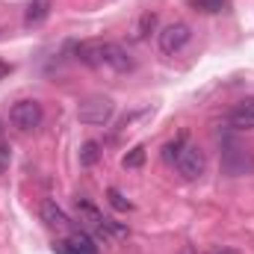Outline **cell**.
Wrapping results in <instances>:
<instances>
[{
    "label": "cell",
    "instance_id": "1",
    "mask_svg": "<svg viewBox=\"0 0 254 254\" xmlns=\"http://www.w3.org/2000/svg\"><path fill=\"white\" fill-rule=\"evenodd\" d=\"M77 60L83 65H92V68H101V65H107L113 71H130L133 68L127 48L119 42H83V45H77Z\"/></svg>",
    "mask_w": 254,
    "mask_h": 254
},
{
    "label": "cell",
    "instance_id": "2",
    "mask_svg": "<svg viewBox=\"0 0 254 254\" xmlns=\"http://www.w3.org/2000/svg\"><path fill=\"white\" fill-rule=\"evenodd\" d=\"M113 116H116V104H113V98H104V95H92V98H86V101L77 107L80 125H89V127L110 125Z\"/></svg>",
    "mask_w": 254,
    "mask_h": 254
},
{
    "label": "cell",
    "instance_id": "3",
    "mask_svg": "<svg viewBox=\"0 0 254 254\" xmlns=\"http://www.w3.org/2000/svg\"><path fill=\"white\" fill-rule=\"evenodd\" d=\"M190 42H192V27L190 24H184V21H175V24L163 27L160 36H157V45H160V51H163L166 57L181 54Z\"/></svg>",
    "mask_w": 254,
    "mask_h": 254
},
{
    "label": "cell",
    "instance_id": "4",
    "mask_svg": "<svg viewBox=\"0 0 254 254\" xmlns=\"http://www.w3.org/2000/svg\"><path fill=\"white\" fill-rule=\"evenodd\" d=\"M222 172L231 175V178L249 175V172H254V157L246 148H240L237 142H228L225 151H222Z\"/></svg>",
    "mask_w": 254,
    "mask_h": 254
},
{
    "label": "cell",
    "instance_id": "5",
    "mask_svg": "<svg viewBox=\"0 0 254 254\" xmlns=\"http://www.w3.org/2000/svg\"><path fill=\"white\" fill-rule=\"evenodd\" d=\"M175 166H178V175L184 181H198L204 175V169H207V157H204V151L198 145L187 142L184 151H181V157L175 160Z\"/></svg>",
    "mask_w": 254,
    "mask_h": 254
},
{
    "label": "cell",
    "instance_id": "6",
    "mask_svg": "<svg viewBox=\"0 0 254 254\" xmlns=\"http://www.w3.org/2000/svg\"><path fill=\"white\" fill-rule=\"evenodd\" d=\"M42 119H45V110H42V104L39 101H18L12 110H9V122L18 127V130H24V133H30V130H36V127L42 125Z\"/></svg>",
    "mask_w": 254,
    "mask_h": 254
},
{
    "label": "cell",
    "instance_id": "7",
    "mask_svg": "<svg viewBox=\"0 0 254 254\" xmlns=\"http://www.w3.org/2000/svg\"><path fill=\"white\" fill-rule=\"evenodd\" d=\"M57 254H98V243L86 234V231H74L65 243H57L54 246Z\"/></svg>",
    "mask_w": 254,
    "mask_h": 254
},
{
    "label": "cell",
    "instance_id": "8",
    "mask_svg": "<svg viewBox=\"0 0 254 254\" xmlns=\"http://www.w3.org/2000/svg\"><path fill=\"white\" fill-rule=\"evenodd\" d=\"M39 213H42V222H45L48 228H68V225H71V219L65 216V210L57 201H51V198L42 201V210H39Z\"/></svg>",
    "mask_w": 254,
    "mask_h": 254
},
{
    "label": "cell",
    "instance_id": "9",
    "mask_svg": "<svg viewBox=\"0 0 254 254\" xmlns=\"http://www.w3.org/2000/svg\"><path fill=\"white\" fill-rule=\"evenodd\" d=\"M228 122L237 127V130H252L254 127V98L252 101H243L237 110H231Z\"/></svg>",
    "mask_w": 254,
    "mask_h": 254
},
{
    "label": "cell",
    "instance_id": "10",
    "mask_svg": "<svg viewBox=\"0 0 254 254\" xmlns=\"http://www.w3.org/2000/svg\"><path fill=\"white\" fill-rule=\"evenodd\" d=\"M74 207H77L80 219H83V222H89L92 228H98V225L104 222V213H101V210H98L92 201H86V198H77V201H74Z\"/></svg>",
    "mask_w": 254,
    "mask_h": 254
},
{
    "label": "cell",
    "instance_id": "11",
    "mask_svg": "<svg viewBox=\"0 0 254 254\" xmlns=\"http://www.w3.org/2000/svg\"><path fill=\"white\" fill-rule=\"evenodd\" d=\"M101 154H104V151H101V142L89 139V142L80 148V166H83V169H92V166L101 160Z\"/></svg>",
    "mask_w": 254,
    "mask_h": 254
},
{
    "label": "cell",
    "instance_id": "12",
    "mask_svg": "<svg viewBox=\"0 0 254 254\" xmlns=\"http://www.w3.org/2000/svg\"><path fill=\"white\" fill-rule=\"evenodd\" d=\"M184 145H187V133H181L178 139H172V142H166V145H163V160H166V163H175V160L181 157V151H184Z\"/></svg>",
    "mask_w": 254,
    "mask_h": 254
},
{
    "label": "cell",
    "instance_id": "13",
    "mask_svg": "<svg viewBox=\"0 0 254 254\" xmlns=\"http://www.w3.org/2000/svg\"><path fill=\"white\" fill-rule=\"evenodd\" d=\"M122 166H125V169H142V166H145V145L130 148L125 157H122Z\"/></svg>",
    "mask_w": 254,
    "mask_h": 254
},
{
    "label": "cell",
    "instance_id": "14",
    "mask_svg": "<svg viewBox=\"0 0 254 254\" xmlns=\"http://www.w3.org/2000/svg\"><path fill=\"white\" fill-rule=\"evenodd\" d=\"M190 6L195 12H207V15H213V12H222L225 6H228V0H190Z\"/></svg>",
    "mask_w": 254,
    "mask_h": 254
},
{
    "label": "cell",
    "instance_id": "15",
    "mask_svg": "<svg viewBox=\"0 0 254 254\" xmlns=\"http://www.w3.org/2000/svg\"><path fill=\"white\" fill-rule=\"evenodd\" d=\"M154 27H157V15L154 12H145L139 18V24H136V39H145L148 33H154Z\"/></svg>",
    "mask_w": 254,
    "mask_h": 254
},
{
    "label": "cell",
    "instance_id": "16",
    "mask_svg": "<svg viewBox=\"0 0 254 254\" xmlns=\"http://www.w3.org/2000/svg\"><path fill=\"white\" fill-rule=\"evenodd\" d=\"M107 198H110V204H113L119 213H127V210H133V204H130L125 195H122V190H116V187H110V190H107Z\"/></svg>",
    "mask_w": 254,
    "mask_h": 254
},
{
    "label": "cell",
    "instance_id": "17",
    "mask_svg": "<svg viewBox=\"0 0 254 254\" xmlns=\"http://www.w3.org/2000/svg\"><path fill=\"white\" fill-rule=\"evenodd\" d=\"M45 15H48V3L45 0H36V3L27 6V24H39Z\"/></svg>",
    "mask_w": 254,
    "mask_h": 254
},
{
    "label": "cell",
    "instance_id": "18",
    "mask_svg": "<svg viewBox=\"0 0 254 254\" xmlns=\"http://www.w3.org/2000/svg\"><path fill=\"white\" fill-rule=\"evenodd\" d=\"M6 166H9V148H6V145H0V172H3Z\"/></svg>",
    "mask_w": 254,
    "mask_h": 254
},
{
    "label": "cell",
    "instance_id": "19",
    "mask_svg": "<svg viewBox=\"0 0 254 254\" xmlns=\"http://www.w3.org/2000/svg\"><path fill=\"white\" fill-rule=\"evenodd\" d=\"M210 254H237V252H231V249H216V252H210Z\"/></svg>",
    "mask_w": 254,
    "mask_h": 254
},
{
    "label": "cell",
    "instance_id": "20",
    "mask_svg": "<svg viewBox=\"0 0 254 254\" xmlns=\"http://www.w3.org/2000/svg\"><path fill=\"white\" fill-rule=\"evenodd\" d=\"M181 254H195V249H192V246H184V252Z\"/></svg>",
    "mask_w": 254,
    "mask_h": 254
},
{
    "label": "cell",
    "instance_id": "21",
    "mask_svg": "<svg viewBox=\"0 0 254 254\" xmlns=\"http://www.w3.org/2000/svg\"><path fill=\"white\" fill-rule=\"evenodd\" d=\"M6 71H9V65H6V63H0V77H3Z\"/></svg>",
    "mask_w": 254,
    "mask_h": 254
}]
</instances>
